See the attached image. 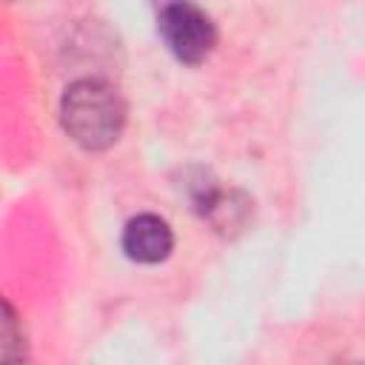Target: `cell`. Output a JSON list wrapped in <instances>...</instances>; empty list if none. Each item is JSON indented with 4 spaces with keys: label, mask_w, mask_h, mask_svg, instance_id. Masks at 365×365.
I'll list each match as a JSON object with an SVG mask.
<instances>
[{
    "label": "cell",
    "mask_w": 365,
    "mask_h": 365,
    "mask_svg": "<svg viewBox=\"0 0 365 365\" xmlns=\"http://www.w3.org/2000/svg\"><path fill=\"white\" fill-rule=\"evenodd\" d=\"M60 120L66 134L86 151H103L114 145L125 125V103L106 80L86 77L66 88L60 103Z\"/></svg>",
    "instance_id": "6da1fadb"
},
{
    "label": "cell",
    "mask_w": 365,
    "mask_h": 365,
    "mask_svg": "<svg viewBox=\"0 0 365 365\" xmlns=\"http://www.w3.org/2000/svg\"><path fill=\"white\" fill-rule=\"evenodd\" d=\"M336 365H359V362H336Z\"/></svg>",
    "instance_id": "8992f818"
},
{
    "label": "cell",
    "mask_w": 365,
    "mask_h": 365,
    "mask_svg": "<svg viewBox=\"0 0 365 365\" xmlns=\"http://www.w3.org/2000/svg\"><path fill=\"white\" fill-rule=\"evenodd\" d=\"M174 248V234L168 222L157 214H140L125 222L123 228V251L128 259L154 265L163 262Z\"/></svg>",
    "instance_id": "277c9868"
},
{
    "label": "cell",
    "mask_w": 365,
    "mask_h": 365,
    "mask_svg": "<svg viewBox=\"0 0 365 365\" xmlns=\"http://www.w3.org/2000/svg\"><path fill=\"white\" fill-rule=\"evenodd\" d=\"M194 205L197 211L202 214V220H208V225L225 237L242 231L251 220V200L242 194V191H234V188H217V185H200L197 194H194Z\"/></svg>",
    "instance_id": "3957f363"
},
{
    "label": "cell",
    "mask_w": 365,
    "mask_h": 365,
    "mask_svg": "<svg viewBox=\"0 0 365 365\" xmlns=\"http://www.w3.org/2000/svg\"><path fill=\"white\" fill-rule=\"evenodd\" d=\"M157 29L160 37L165 40L168 51L188 66L202 63L217 43V29L211 23V17L191 6V3H168L163 6L160 17H157Z\"/></svg>",
    "instance_id": "7a4b0ae2"
},
{
    "label": "cell",
    "mask_w": 365,
    "mask_h": 365,
    "mask_svg": "<svg viewBox=\"0 0 365 365\" xmlns=\"http://www.w3.org/2000/svg\"><path fill=\"white\" fill-rule=\"evenodd\" d=\"M3 311H6V319H3V365H23L26 362L23 328H20L17 314L9 302L3 305Z\"/></svg>",
    "instance_id": "5b68a950"
}]
</instances>
